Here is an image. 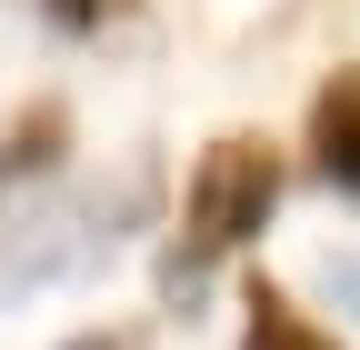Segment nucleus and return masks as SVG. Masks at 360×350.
Segmentation results:
<instances>
[{"label":"nucleus","mask_w":360,"mask_h":350,"mask_svg":"<svg viewBox=\"0 0 360 350\" xmlns=\"http://www.w3.org/2000/svg\"><path fill=\"white\" fill-rule=\"evenodd\" d=\"M270 210H281V150L250 141V130H231V141H210L200 170H191V200H180V240L160 260V290L191 300L210 280V260H231L270 231Z\"/></svg>","instance_id":"1"},{"label":"nucleus","mask_w":360,"mask_h":350,"mask_svg":"<svg viewBox=\"0 0 360 350\" xmlns=\"http://www.w3.org/2000/svg\"><path fill=\"white\" fill-rule=\"evenodd\" d=\"M150 200L141 170H120L110 190H80V200H51V210H20V231H11V271L20 280H60V271H90V260H110L120 221Z\"/></svg>","instance_id":"2"},{"label":"nucleus","mask_w":360,"mask_h":350,"mask_svg":"<svg viewBox=\"0 0 360 350\" xmlns=\"http://www.w3.org/2000/svg\"><path fill=\"white\" fill-rule=\"evenodd\" d=\"M310 170L330 190H360V70H330L310 101Z\"/></svg>","instance_id":"3"},{"label":"nucleus","mask_w":360,"mask_h":350,"mask_svg":"<svg viewBox=\"0 0 360 350\" xmlns=\"http://www.w3.org/2000/svg\"><path fill=\"white\" fill-rule=\"evenodd\" d=\"M70 150V110L60 101H30L11 130H0V190H20V181H51Z\"/></svg>","instance_id":"4"},{"label":"nucleus","mask_w":360,"mask_h":350,"mask_svg":"<svg viewBox=\"0 0 360 350\" xmlns=\"http://www.w3.org/2000/svg\"><path fill=\"white\" fill-rule=\"evenodd\" d=\"M240 311H250V320H240V350H340V340L310 320L290 290H270V280H250V300H240Z\"/></svg>","instance_id":"5"},{"label":"nucleus","mask_w":360,"mask_h":350,"mask_svg":"<svg viewBox=\"0 0 360 350\" xmlns=\"http://www.w3.org/2000/svg\"><path fill=\"white\" fill-rule=\"evenodd\" d=\"M110 11H120V0H51V20H60V30H101Z\"/></svg>","instance_id":"6"},{"label":"nucleus","mask_w":360,"mask_h":350,"mask_svg":"<svg viewBox=\"0 0 360 350\" xmlns=\"http://www.w3.org/2000/svg\"><path fill=\"white\" fill-rule=\"evenodd\" d=\"M321 280H330V300H350V311H360V250H350V260L330 250V260H321Z\"/></svg>","instance_id":"7"},{"label":"nucleus","mask_w":360,"mask_h":350,"mask_svg":"<svg viewBox=\"0 0 360 350\" xmlns=\"http://www.w3.org/2000/svg\"><path fill=\"white\" fill-rule=\"evenodd\" d=\"M60 350H141V330H80V340H60Z\"/></svg>","instance_id":"8"}]
</instances>
